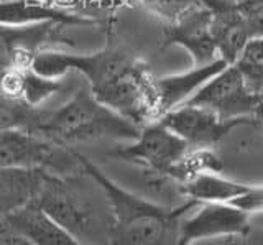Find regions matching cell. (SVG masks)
I'll use <instances>...</instances> for the list:
<instances>
[{"label":"cell","instance_id":"23","mask_svg":"<svg viewBox=\"0 0 263 245\" xmlns=\"http://www.w3.org/2000/svg\"><path fill=\"white\" fill-rule=\"evenodd\" d=\"M0 245H31V243L18 234L4 231L0 232Z\"/></svg>","mask_w":263,"mask_h":245},{"label":"cell","instance_id":"15","mask_svg":"<svg viewBox=\"0 0 263 245\" xmlns=\"http://www.w3.org/2000/svg\"><path fill=\"white\" fill-rule=\"evenodd\" d=\"M184 199L197 202H229L250 190V184L237 183L220 176V173H201L179 183Z\"/></svg>","mask_w":263,"mask_h":245},{"label":"cell","instance_id":"5","mask_svg":"<svg viewBox=\"0 0 263 245\" xmlns=\"http://www.w3.org/2000/svg\"><path fill=\"white\" fill-rule=\"evenodd\" d=\"M263 101V96L253 94L245 86L240 72L229 64L184 102L187 105L209 109L220 119L234 120L252 117L253 110Z\"/></svg>","mask_w":263,"mask_h":245},{"label":"cell","instance_id":"19","mask_svg":"<svg viewBox=\"0 0 263 245\" xmlns=\"http://www.w3.org/2000/svg\"><path fill=\"white\" fill-rule=\"evenodd\" d=\"M234 66L253 94L263 96V36L250 38Z\"/></svg>","mask_w":263,"mask_h":245},{"label":"cell","instance_id":"26","mask_svg":"<svg viewBox=\"0 0 263 245\" xmlns=\"http://www.w3.org/2000/svg\"><path fill=\"white\" fill-rule=\"evenodd\" d=\"M0 2H7V0H0Z\"/></svg>","mask_w":263,"mask_h":245},{"label":"cell","instance_id":"8","mask_svg":"<svg viewBox=\"0 0 263 245\" xmlns=\"http://www.w3.org/2000/svg\"><path fill=\"white\" fill-rule=\"evenodd\" d=\"M252 232L250 214L230 202H202L193 217L181 219L179 245L222 235L247 237Z\"/></svg>","mask_w":263,"mask_h":245},{"label":"cell","instance_id":"17","mask_svg":"<svg viewBox=\"0 0 263 245\" xmlns=\"http://www.w3.org/2000/svg\"><path fill=\"white\" fill-rule=\"evenodd\" d=\"M224 163L212 148H189L168 171V175L178 183H184L189 178L201 173H220Z\"/></svg>","mask_w":263,"mask_h":245},{"label":"cell","instance_id":"2","mask_svg":"<svg viewBox=\"0 0 263 245\" xmlns=\"http://www.w3.org/2000/svg\"><path fill=\"white\" fill-rule=\"evenodd\" d=\"M84 173L58 176L45 173L35 202L84 245H109L112 214L104 191H89Z\"/></svg>","mask_w":263,"mask_h":245},{"label":"cell","instance_id":"9","mask_svg":"<svg viewBox=\"0 0 263 245\" xmlns=\"http://www.w3.org/2000/svg\"><path fill=\"white\" fill-rule=\"evenodd\" d=\"M170 45L183 46L193 56L196 66H204L219 58L211 33V12L202 0L176 20L164 23L163 46Z\"/></svg>","mask_w":263,"mask_h":245},{"label":"cell","instance_id":"3","mask_svg":"<svg viewBox=\"0 0 263 245\" xmlns=\"http://www.w3.org/2000/svg\"><path fill=\"white\" fill-rule=\"evenodd\" d=\"M140 128L142 127L99 102L89 87H79L60 109L48 110L36 134L72 148L74 145L97 140L134 142Z\"/></svg>","mask_w":263,"mask_h":245},{"label":"cell","instance_id":"12","mask_svg":"<svg viewBox=\"0 0 263 245\" xmlns=\"http://www.w3.org/2000/svg\"><path fill=\"white\" fill-rule=\"evenodd\" d=\"M229 64L217 58L204 66H196L186 72L175 76L155 78V92H156V107H158V119L173 109L183 105L197 89L202 87L209 79L220 72Z\"/></svg>","mask_w":263,"mask_h":245},{"label":"cell","instance_id":"1","mask_svg":"<svg viewBox=\"0 0 263 245\" xmlns=\"http://www.w3.org/2000/svg\"><path fill=\"white\" fill-rule=\"evenodd\" d=\"M82 171L97 183L109 202L112 225L109 245H179L181 219L201 202L187 199L164 206L127 190L112 176L76 150Z\"/></svg>","mask_w":263,"mask_h":245},{"label":"cell","instance_id":"4","mask_svg":"<svg viewBox=\"0 0 263 245\" xmlns=\"http://www.w3.org/2000/svg\"><path fill=\"white\" fill-rule=\"evenodd\" d=\"M0 168H41L51 175L84 173L74 148L30 130H0Z\"/></svg>","mask_w":263,"mask_h":245},{"label":"cell","instance_id":"21","mask_svg":"<svg viewBox=\"0 0 263 245\" xmlns=\"http://www.w3.org/2000/svg\"><path fill=\"white\" fill-rule=\"evenodd\" d=\"M237 10L250 38L263 36V0H237Z\"/></svg>","mask_w":263,"mask_h":245},{"label":"cell","instance_id":"14","mask_svg":"<svg viewBox=\"0 0 263 245\" xmlns=\"http://www.w3.org/2000/svg\"><path fill=\"white\" fill-rule=\"evenodd\" d=\"M45 173L41 168H0V219L35 201Z\"/></svg>","mask_w":263,"mask_h":245},{"label":"cell","instance_id":"13","mask_svg":"<svg viewBox=\"0 0 263 245\" xmlns=\"http://www.w3.org/2000/svg\"><path fill=\"white\" fill-rule=\"evenodd\" d=\"M56 22L63 25H90L94 23L81 15L69 13L58 7L43 4L41 0H7L0 2V23L2 25L22 27L35 23Z\"/></svg>","mask_w":263,"mask_h":245},{"label":"cell","instance_id":"25","mask_svg":"<svg viewBox=\"0 0 263 245\" xmlns=\"http://www.w3.org/2000/svg\"><path fill=\"white\" fill-rule=\"evenodd\" d=\"M4 231H7V227L4 224V219H0V232H4Z\"/></svg>","mask_w":263,"mask_h":245},{"label":"cell","instance_id":"6","mask_svg":"<svg viewBox=\"0 0 263 245\" xmlns=\"http://www.w3.org/2000/svg\"><path fill=\"white\" fill-rule=\"evenodd\" d=\"M158 120L173 134L183 138L189 148H212L234 127L255 124L252 117L224 120L209 109L187 104L163 114Z\"/></svg>","mask_w":263,"mask_h":245},{"label":"cell","instance_id":"22","mask_svg":"<svg viewBox=\"0 0 263 245\" xmlns=\"http://www.w3.org/2000/svg\"><path fill=\"white\" fill-rule=\"evenodd\" d=\"M234 206L240 208L242 211L253 214V212L263 211V186H250V190L238 198L229 201Z\"/></svg>","mask_w":263,"mask_h":245},{"label":"cell","instance_id":"24","mask_svg":"<svg viewBox=\"0 0 263 245\" xmlns=\"http://www.w3.org/2000/svg\"><path fill=\"white\" fill-rule=\"evenodd\" d=\"M252 119H253V122H255V125H258V127L263 128V101L257 105V109L253 110Z\"/></svg>","mask_w":263,"mask_h":245},{"label":"cell","instance_id":"18","mask_svg":"<svg viewBox=\"0 0 263 245\" xmlns=\"http://www.w3.org/2000/svg\"><path fill=\"white\" fill-rule=\"evenodd\" d=\"M64 89H68V83L63 78H46L31 68L22 71L20 97L31 107H41L49 97Z\"/></svg>","mask_w":263,"mask_h":245},{"label":"cell","instance_id":"16","mask_svg":"<svg viewBox=\"0 0 263 245\" xmlns=\"http://www.w3.org/2000/svg\"><path fill=\"white\" fill-rule=\"evenodd\" d=\"M48 116L46 109L31 107L23 99L7 96L0 89V130H30L36 132Z\"/></svg>","mask_w":263,"mask_h":245},{"label":"cell","instance_id":"11","mask_svg":"<svg viewBox=\"0 0 263 245\" xmlns=\"http://www.w3.org/2000/svg\"><path fill=\"white\" fill-rule=\"evenodd\" d=\"M7 231L27 239L31 245H84L49 217L35 201L4 217Z\"/></svg>","mask_w":263,"mask_h":245},{"label":"cell","instance_id":"20","mask_svg":"<svg viewBox=\"0 0 263 245\" xmlns=\"http://www.w3.org/2000/svg\"><path fill=\"white\" fill-rule=\"evenodd\" d=\"M137 2L158 15L164 23H170L176 20L181 13L199 4L201 0H137Z\"/></svg>","mask_w":263,"mask_h":245},{"label":"cell","instance_id":"7","mask_svg":"<svg viewBox=\"0 0 263 245\" xmlns=\"http://www.w3.org/2000/svg\"><path fill=\"white\" fill-rule=\"evenodd\" d=\"M189 150V145L164 127L160 120H153L140 128L137 140L132 145L120 146L107 157L127 161H137L161 173H166Z\"/></svg>","mask_w":263,"mask_h":245},{"label":"cell","instance_id":"10","mask_svg":"<svg viewBox=\"0 0 263 245\" xmlns=\"http://www.w3.org/2000/svg\"><path fill=\"white\" fill-rule=\"evenodd\" d=\"M202 4L211 12V33L217 56L227 64H234L250 40L245 22L237 10V0H202Z\"/></svg>","mask_w":263,"mask_h":245}]
</instances>
